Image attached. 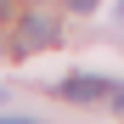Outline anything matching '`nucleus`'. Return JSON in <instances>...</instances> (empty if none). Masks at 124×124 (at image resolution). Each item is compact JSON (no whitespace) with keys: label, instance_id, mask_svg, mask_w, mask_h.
Masks as SVG:
<instances>
[{"label":"nucleus","instance_id":"nucleus-2","mask_svg":"<svg viewBox=\"0 0 124 124\" xmlns=\"http://www.w3.org/2000/svg\"><path fill=\"white\" fill-rule=\"evenodd\" d=\"M62 96H68V101H101V96H113V85H107V79L79 73V79H62Z\"/></svg>","mask_w":124,"mask_h":124},{"label":"nucleus","instance_id":"nucleus-5","mask_svg":"<svg viewBox=\"0 0 124 124\" xmlns=\"http://www.w3.org/2000/svg\"><path fill=\"white\" fill-rule=\"evenodd\" d=\"M107 101H113V107H118V113H124V90H113V96H107Z\"/></svg>","mask_w":124,"mask_h":124},{"label":"nucleus","instance_id":"nucleus-7","mask_svg":"<svg viewBox=\"0 0 124 124\" xmlns=\"http://www.w3.org/2000/svg\"><path fill=\"white\" fill-rule=\"evenodd\" d=\"M113 17H118V23H124V0H118V11H113Z\"/></svg>","mask_w":124,"mask_h":124},{"label":"nucleus","instance_id":"nucleus-1","mask_svg":"<svg viewBox=\"0 0 124 124\" xmlns=\"http://www.w3.org/2000/svg\"><path fill=\"white\" fill-rule=\"evenodd\" d=\"M45 45H56V23L45 11H34V17H23V23H17V51H45Z\"/></svg>","mask_w":124,"mask_h":124},{"label":"nucleus","instance_id":"nucleus-6","mask_svg":"<svg viewBox=\"0 0 124 124\" xmlns=\"http://www.w3.org/2000/svg\"><path fill=\"white\" fill-rule=\"evenodd\" d=\"M6 17H11V0H0V23H6Z\"/></svg>","mask_w":124,"mask_h":124},{"label":"nucleus","instance_id":"nucleus-8","mask_svg":"<svg viewBox=\"0 0 124 124\" xmlns=\"http://www.w3.org/2000/svg\"><path fill=\"white\" fill-rule=\"evenodd\" d=\"M0 101H6V90H0Z\"/></svg>","mask_w":124,"mask_h":124},{"label":"nucleus","instance_id":"nucleus-4","mask_svg":"<svg viewBox=\"0 0 124 124\" xmlns=\"http://www.w3.org/2000/svg\"><path fill=\"white\" fill-rule=\"evenodd\" d=\"M0 124H34V118H23V113H0Z\"/></svg>","mask_w":124,"mask_h":124},{"label":"nucleus","instance_id":"nucleus-3","mask_svg":"<svg viewBox=\"0 0 124 124\" xmlns=\"http://www.w3.org/2000/svg\"><path fill=\"white\" fill-rule=\"evenodd\" d=\"M68 11H96V0H68Z\"/></svg>","mask_w":124,"mask_h":124}]
</instances>
